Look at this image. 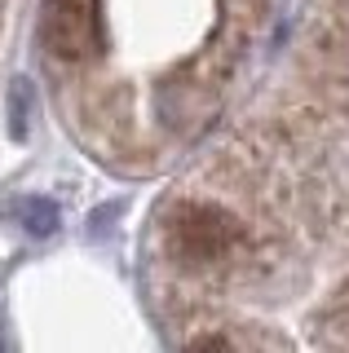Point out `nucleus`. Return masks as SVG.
<instances>
[{"instance_id": "2", "label": "nucleus", "mask_w": 349, "mask_h": 353, "mask_svg": "<svg viewBox=\"0 0 349 353\" xmlns=\"http://www.w3.org/2000/svg\"><path fill=\"white\" fill-rule=\"evenodd\" d=\"M40 40L53 58L62 62H84L97 49V5L93 0H45L40 14Z\"/></svg>"}, {"instance_id": "1", "label": "nucleus", "mask_w": 349, "mask_h": 353, "mask_svg": "<svg viewBox=\"0 0 349 353\" xmlns=\"http://www.w3.org/2000/svg\"><path fill=\"white\" fill-rule=\"evenodd\" d=\"M248 243V230L230 208L212 203V199H181L168 216H163V248L168 261L190 274H212L239 261Z\"/></svg>"}, {"instance_id": "3", "label": "nucleus", "mask_w": 349, "mask_h": 353, "mask_svg": "<svg viewBox=\"0 0 349 353\" xmlns=\"http://www.w3.org/2000/svg\"><path fill=\"white\" fill-rule=\"evenodd\" d=\"M323 345L349 349V283L336 292V301L323 309Z\"/></svg>"}]
</instances>
